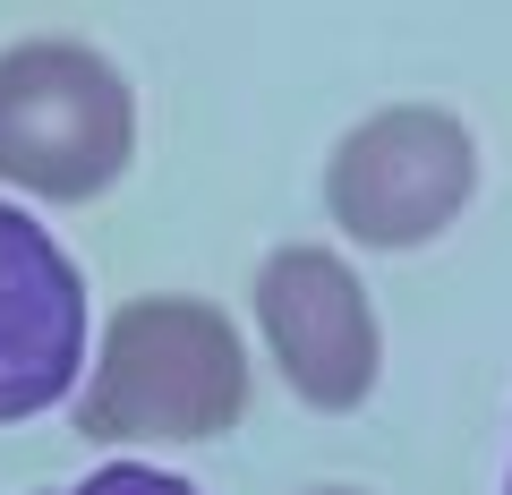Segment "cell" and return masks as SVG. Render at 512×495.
I'll use <instances>...</instances> for the list:
<instances>
[{
    "instance_id": "1",
    "label": "cell",
    "mask_w": 512,
    "mask_h": 495,
    "mask_svg": "<svg viewBox=\"0 0 512 495\" xmlns=\"http://www.w3.org/2000/svg\"><path fill=\"white\" fill-rule=\"evenodd\" d=\"M248 402V350L205 299H137L111 316L77 427L94 444H197Z\"/></svg>"
},
{
    "instance_id": "2",
    "label": "cell",
    "mask_w": 512,
    "mask_h": 495,
    "mask_svg": "<svg viewBox=\"0 0 512 495\" xmlns=\"http://www.w3.org/2000/svg\"><path fill=\"white\" fill-rule=\"evenodd\" d=\"M137 103L128 77L86 43H18L0 52V180L26 197H103L128 171Z\"/></svg>"
},
{
    "instance_id": "3",
    "label": "cell",
    "mask_w": 512,
    "mask_h": 495,
    "mask_svg": "<svg viewBox=\"0 0 512 495\" xmlns=\"http://www.w3.org/2000/svg\"><path fill=\"white\" fill-rule=\"evenodd\" d=\"M470 180H478V154H470L461 120H444V111H376L367 129L342 137V154L325 171V197L350 239L419 248L461 214Z\"/></svg>"
},
{
    "instance_id": "4",
    "label": "cell",
    "mask_w": 512,
    "mask_h": 495,
    "mask_svg": "<svg viewBox=\"0 0 512 495\" xmlns=\"http://www.w3.org/2000/svg\"><path fill=\"white\" fill-rule=\"evenodd\" d=\"M256 316L274 342L282 376L299 402L316 410H359L376 385V308H367L359 274L325 248H282L256 274Z\"/></svg>"
},
{
    "instance_id": "5",
    "label": "cell",
    "mask_w": 512,
    "mask_h": 495,
    "mask_svg": "<svg viewBox=\"0 0 512 495\" xmlns=\"http://www.w3.org/2000/svg\"><path fill=\"white\" fill-rule=\"evenodd\" d=\"M86 359V291L35 214L0 205V427L69 393Z\"/></svg>"
},
{
    "instance_id": "6",
    "label": "cell",
    "mask_w": 512,
    "mask_h": 495,
    "mask_svg": "<svg viewBox=\"0 0 512 495\" xmlns=\"http://www.w3.org/2000/svg\"><path fill=\"white\" fill-rule=\"evenodd\" d=\"M60 495H197V487L171 478V470H146V461H120V470H94V478H77Z\"/></svg>"
},
{
    "instance_id": "7",
    "label": "cell",
    "mask_w": 512,
    "mask_h": 495,
    "mask_svg": "<svg viewBox=\"0 0 512 495\" xmlns=\"http://www.w3.org/2000/svg\"><path fill=\"white\" fill-rule=\"evenodd\" d=\"M316 495H359V487H316Z\"/></svg>"
}]
</instances>
